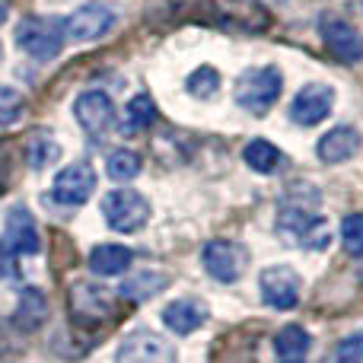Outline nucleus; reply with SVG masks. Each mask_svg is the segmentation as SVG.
I'll use <instances>...</instances> for the list:
<instances>
[{
  "label": "nucleus",
  "instance_id": "obj_13",
  "mask_svg": "<svg viewBox=\"0 0 363 363\" xmlns=\"http://www.w3.org/2000/svg\"><path fill=\"white\" fill-rule=\"evenodd\" d=\"M319 32H322V42H325V48L332 51L338 61L354 64V61H360V57H363V35L354 29L351 23H347V19H341V16H322Z\"/></svg>",
  "mask_w": 363,
  "mask_h": 363
},
{
  "label": "nucleus",
  "instance_id": "obj_17",
  "mask_svg": "<svg viewBox=\"0 0 363 363\" xmlns=\"http://www.w3.org/2000/svg\"><path fill=\"white\" fill-rule=\"evenodd\" d=\"M134 262V252L128 245L118 242H99L93 252H89V271L99 277H115V274H125Z\"/></svg>",
  "mask_w": 363,
  "mask_h": 363
},
{
  "label": "nucleus",
  "instance_id": "obj_23",
  "mask_svg": "<svg viewBox=\"0 0 363 363\" xmlns=\"http://www.w3.org/2000/svg\"><path fill=\"white\" fill-rule=\"evenodd\" d=\"M57 153H61V147H57L51 131H35L26 140V163H29V169H45V166H51L57 160Z\"/></svg>",
  "mask_w": 363,
  "mask_h": 363
},
{
  "label": "nucleus",
  "instance_id": "obj_14",
  "mask_svg": "<svg viewBox=\"0 0 363 363\" xmlns=\"http://www.w3.org/2000/svg\"><path fill=\"white\" fill-rule=\"evenodd\" d=\"M4 242L10 245L16 255H38V252H42V236H38L35 217L29 213V207L16 204L6 211Z\"/></svg>",
  "mask_w": 363,
  "mask_h": 363
},
{
  "label": "nucleus",
  "instance_id": "obj_19",
  "mask_svg": "<svg viewBox=\"0 0 363 363\" xmlns=\"http://www.w3.org/2000/svg\"><path fill=\"white\" fill-rule=\"evenodd\" d=\"M45 319H48V300H45V294L35 290V287H26L23 294H19L16 309H13V322H16V328H23V332H35Z\"/></svg>",
  "mask_w": 363,
  "mask_h": 363
},
{
  "label": "nucleus",
  "instance_id": "obj_12",
  "mask_svg": "<svg viewBox=\"0 0 363 363\" xmlns=\"http://www.w3.org/2000/svg\"><path fill=\"white\" fill-rule=\"evenodd\" d=\"M335 108V89L328 83H309L290 102V118L303 128H313L319 121H325Z\"/></svg>",
  "mask_w": 363,
  "mask_h": 363
},
{
  "label": "nucleus",
  "instance_id": "obj_20",
  "mask_svg": "<svg viewBox=\"0 0 363 363\" xmlns=\"http://www.w3.org/2000/svg\"><path fill=\"white\" fill-rule=\"evenodd\" d=\"M157 118H160V112H157L153 96L140 93V96H134V99L128 102L125 118H121V131L125 134H140V131H147V128L157 125Z\"/></svg>",
  "mask_w": 363,
  "mask_h": 363
},
{
  "label": "nucleus",
  "instance_id": "obj_1",
  "mask_svg": "<svg viewBox=\"0 0 363 363\" xmlns=\"http://www.w3.org/2000/svg\"><path fill=\"white\" fill-rule=\"evenodd\" d=\"M319 198L309 201H284L277 211V236L287 245L300 249H325L332 242V230L322 213H315Z\"/></svg>",
  "mask_w": 363,
  "mask_h": 363
},
{
  "label": "nucleus",
  "instance_id": "obj_30",
  "mask_svg": "<svg viewBox=\"0 0 363 363\" xmlns=\"http://www.w3.org/2000/svg\"><path fill=\"white\" fill-rule=\"evenodd\" d=\"M6 13H10V4H6V0H0V26L6 23Z\"/></svg>",
  "mask_w": 363,
  "mask_h": 363
},
{
  "label": "nucleus",
  "instance_id": "obj_28",
  "mask_svg": "<svg viewBox=\"0 0 363 363\" xmlns=\"http://www.w3.org/2000/svg\"><path fill=\"white\" fill-rule=\"evenodd\" d=\"M335 363H363V335H351L338 345Z\"/></svg>",
  "mask_w": 363,
  "mask_h": 363
},
{
  "label": "nucleus",
  "instance_id": "obj_31",
  "mask_svg": "<svg viewBox=\"0 0 363 363\" xmlns=\"http://www.w3.org/2000/svg\"><path fill=\"white\" fill-rule=\"evenodd\" d=\"M0 61H4V45H0Z\"/></svg>",
  "mask_w": 363,
  "mask_h": 363
},
{
  "label": "nucleus",
  "instance_id": "obj_6",
  "mask_svg": "<svg viewBox=\"0 0 363 363\" xmlns=\"http://www.w3.org/2000/svg\"><path fill=\"white\" fill-rule=\"evenodd\" d=\"M70 313L77 322L89 325V322H106L115 313V294L102 284H89V281H77L70 287Z\"/></svg>",
  "mask_w": 363,
  "mask_h": 363
},
{
  "label": "nucleus",
  "instance_id": "obj_8",
  "mask_svg": "<svg viewBox=\"0 0 363 363\" xmlns=\"http://www.w3.org/2000/svg\"><path fill=\"white\" fill-rule=\"evenodd\" d=\"M258 287H262V300L268 303V306L287 313V309H294L296 303H300L303 284H300V274H296L294 268H287V264H271V268L262 271Z\"/></svg>",
  "mask_w": 363,
  "mask_h": 363
},
{
  "label": "nucleus",
  "instance_id": "obj_22",
  "mask_svg": "<svg viewBox=\"0 0 363 363\" xmlns=\"http://www.w3.org/2000/svg\"><path fill=\"white\" fill-rule=\"evenodd\" d=\"M163 287H169V274H163V271H138L134 277H128V281L121 284V296L150 300V296H157Z\"/></svg>",
  "mask_w": 363,
  "mask_h": 363
},
{
  "label": "nucleus",
  "instance_id": "obj_24",
  "mask_svg": "<svg viewBox=\"0 0 363 363\" xmlns=\"http://www.w3.org/2000/svg\"><path fill=\"white\" fill-rule=\"evenodd\" d=\"M185 89L194 96V99H211V96L220 89V74H217V67H211V64H201L198 70H191V74H188Z\"/></svg>",
  "mask_w": 363,
  "mask_h": 363
},
{
  "label": "nucleus",
  "instance_id": "obj_4",
  "mask_svg": "<svg viewBox=\"0 0 363 363\" xmlns=\"http://www.w3.org/2000/svg\"><path fill=\"white\" fill-rule=\"evenodd\" d=\"M102 217L118 233H138L150 220V201L134 188H115L102 198Z\"/></svg>",
  "mask_w": 363,
  "mask_h": 363
},
{
  "label": "nucleus",
  "instance_id": "obj_26",
  "mask_svg": "<svg viewBox=\"0 0 363 363\" xmlns=\"http://www.w3.org/2000/svg\"><path fill=\"white\" fill-rule=\"evenodd\" d=\"M23 115H26L23 93L6 86V83H0V128H10V125H16V121H23Z\"/></svg>",
  "mask_w": 363,
  "mask_h": 363
},
{
  "label": "nucleus",
  "instance_id": "obj_18",
  "mask_svg": "<svg viewBox=\"0 0 363 363\" xmlns=\"http://www.w3.org/2000/svg\"><path fill=\"white\" fill-rule=\"evenodd\" d=\"M313 338L303 325H284L274 335V360L277 363H306Z\"/></svg>",
  "mask_w": 363,
  "mask_h": 363
},
{
  "label": "nucleus",
  "instance_id": "obj_29",
  "mask_svg": "<svg viewBox=\"0 0 363 363\" xmlns=\"http://www.w3.org/2000/svg\"><path fill=\"white\" fill-rule=\"evenodd\" d=\"M19 277V264H16V252L0 239V281H13Z\"/></svg>",
  "mask_w": 363,
  "mask_h": 363
},
{
  "label": "nucleus",
  "instance_id": "obj_2",
  "mask_svg": "<svg viewBox=\"0 0 363 363\" xmlns=\"http://www.w3.org/2000/svg\"><path fill=\"white\" fill-rule=\"evenodd\" d=\"M281 89H284V77L277 67H271V64L268 67H249L236 80V102L249 115L262 118L281 99Z\"/></svg>",
  "mask_w": 363,
  "mask_h": 363
},
{
  "label": "nucleus",
  "instance_id": "obj_15",
  "mask_svg": "<svg viewBox=\"0 0 363 363\" xmlns=\"http://www.w3.org/2000/svg\"><path fill=\"white\" fill-rule=\"evenodd\" d=\"M360 144H363V138L357 128L341 125V128H332L328 134H322L319 144H315V157H319L322 163L335 166V163H345V160L357 157Z\"/></svg>",
  "mask_w": 363,
  "mask_h": 363
},
{
  "label": "nucleus",
  "instance_id": "obj_10",
  "mask_svg": "<svg viewBox=\"0 0 363 363\" xmlns=\"http://www.w3.org/2000/svg\"><path fill=\"white\" fill-rule=\"evenodd\" d=\"M115 363H176V347L157 332H131L118 345Z\"/></svg>",
  "mask_w": 363,
  "mask_h": 363
},
{
  "label": "nucleus",
  "instance_id": "obj_11",
  "mask_svg": "<svg viewBox=\"0 0 363 363\" xmlns=\"http://www.w3.org/2000/svg\"><path fill=\"white\" fill-rule=\"evenodd\" d=\"M74 118L80 121V128L93 138H102L108 128L115 125V102L102 89H86L77 96L74 102Z\"/></svg>",
  "mask_w": 363,
  "mask_h": 363
},
{
  "label": "nucleus",
  "instance_id": "obj_5",
  "mask_svg": "<svg viewBox=\"0 0 363 363\" xmlns=\"http://www.w3.org/2000/svg\"><path fill=\"white\" fill-rule=\"evenodd\" d=\"M115 19H118V13L108 4H86L64 19V38H70V42H96V38H102L106 32L115 29Z\"/></svg>",
  "mask_w": 363,
  "mask_h": 363
},
{
  "label": "nucleus",
  "instance_id": "obj_7",
  "mask_svg": "<svg viewBox=\"0 0 363 363\" xmlns=\"http://www.w3.org/2000/svg\"><path fill=\"white\" fill-rule=\"evenodd\" d=\"M201 262H204L207 274H211L213 281L233 284L242 274L245 262H249V252H245L242 245L230 242V239H211V242L204 245V252H201Z\"/></svg>",
  "mask_w": 363,
  "mask_h": 363
},
{
  "label": "nucleus",
  "instance_id": "obj_27",
  "mask_svg": "<svg viewBox=\"0 0 363 363\" xmlns=\"http://www.w3.org/2000/svg\"><path fill=\"white\" fill-rule=\"evenodd\" d=\"M341 242L347 255H363V213H347L341 220Z\"/></svg>",
  "mask_w": 363,
  "mask_h": 363
},
{
  "label": "nucleus",
  "instance_id": "obj_3",
  "mask_svg": "<svg viewBox=\"0 0 363 363\" xmlns=\"http://www.w3.org/2000/svg\"><path fill=\"white\" fill-rule=\"evenodd\" d=\"M16 45L32 61H55L64 48V19H51V16L19 19Z\"/></svg>",
  "mask_w": 363,
  "mask_h": 363
},
{
  "label": "nucleus",
  "instance_id": "obj_16",
  "mask_svg": "<svg viewBox=\"0 0 363 363\" xmlns=\"http://www.w3.org/2000/svg\"><path fill=\"white\" fill-rule=\"evenodd\" d=\"M163 322L169 332L191 335L207 322V306H204V300H198V296H182V300H172L169 306L163 309Z\"/></svg>",
  "mask_w": 363,
  "mask_h": 363
},
{
  "label": "nucleus",
  "instance_id": "obj_21",
  "mask_svg": "<svg viewBox=\"0 0 363 363\" xmlns=\"http://www.w3.org/2000/svg\"><path fill=\"white\" fill-rule=\"evenodd\" d=\"M242 160H245V166H249V169L262 172V176H271V172L281 166V150H277L271 140L255 138V140H249V144H245Z\"/></svg>",
  "mask_w": 363,
  "mask_h": 363
},
{
  "label": "nucleus",
  "instance_id": "obj_9",
  "mask_svg": "<svg viewBox=\"0 0 363 363\" xmlns=\"http://www.w3.org/2000/svg\"><path fill=\"white\" fill-rule=\"evenodd\" d=\"M96 191V169L89 163H70L64 169H57L55 182H51V198L57 204H86L89 194Z\"/></svg>",
  "mask_w": 363,
  "mask_h": 363
},
{
  "label": "nucleus",
  "instance_id": "obj_25",
  "mask_svg": "<svg viewBox=\"0 0 363 363\" xmlns=\"http://www.w3.org/2000/svg\"><path fill=\"white\" fill-rule=\"evenodd\" d=\"M106 172L112 182H131L140 172V157L134 150H115L106 160Z\"/></svg>",
  "mask_w": 363,
  "mask_h": 363
}]
</instances>
